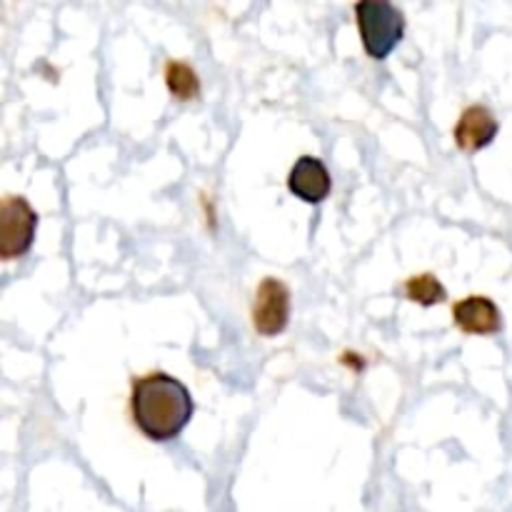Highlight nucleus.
I'll return each instance as SVG.
<instances>
[{"mask_svg": "<svg viewBox=\"0 0 512 512\" xmlns=\"http://www.w3.org/2000/svg\"><path fill=\"white\" fill-rule=\"evenodd\" d=\"M355 20L365 53L375 60L388 58L405 35V18L393 0H358Z\"/></svg>", "mask_w": 512, "mask_h": 512, "instance_id": "2", "label": "nucleus"}, {"mask_svg": "<svg viewBox=\"0 0 512 512\" xmlns=\"http://www.w3.org/2000/svg\"><path fill=\"white\" fill-rule=\"evenodd\" d=\"M165 85L175 100H195L200 95L198 73L183 60H170L165 65Z\"/></svg>", "mask_w": 512, "mask_h": 512, "instance_id": "8", "label": "nucleus"}, {"mask_svg": "<svg viewBox=\"0 0 512 512\" xmlns=\"http://www.w3.org/2000/svg\"><path fill=\"white\" fill-rule=\"evenodd\" d=\"M453 320L468 335H498L503 330V315L490 298L470 295L453 308Z\"/></svg>", "mask_w": 512, "mask_h": 512, "instance_id": "7", "label": "nucleus"}, {"mask_svg": "<svg viewBox=\"0 0 512 512\" xmlns=\"http://www.w3.org/2000/svg\"><path fill=\"white\" fill-rule=\"evenodd\" d=\"M405 295H408L413 303L423 305V308H433V305L443 303V300L448 298L443 283H440L433 273L413 275V278L405 283Z\"/></svg>", "mask_w": 512, "mask_h": 512, "instance_id": "9", "label": "nucleus"}, {"mask_svg": "<svg viewBox=\"0 0 512 512\" xmlns=\"http://www.w3.org/2000/svg\"><path fill=\"white\" fill-rule=\"evenodd\" d=\"M130 408L140 433L155 443L178 438L195 413L188 385L168 373H153L135 380Z\"/></svg>", "mask_w": 512, "mask_h": 512, "instance_id": "1", "label": "nucleus"}, {"mask_svg": "<svg viewBox=\"0 0 512 512\" xmlns=\"http://www.w3.org/2000/svg\"><path fill=\"white\" fill-rule=\"evenodd\" d=\"M500 133V123L490 108L485 105H470L463 115H460L458 125H455V143L465 153H478V150L488 148Z\"/></svg>", "mask_w": 512, "mask_h": 512, "instance_id": "6", "label": "nucleus"}, {"mask_svg": "<svg viewBox=\"0 0 512 512\" xmlns=\"http://www.w3.org/2000/svg\"><path fill=\"white\" fill-rule=\"evenodd\" d=\"M290 323V290L283 280L265 278L258 285L253 305V325L263 338H275Z\"/></svg>", "mask_w": 512, "mask_h": 512, "instance_id": "4", "label": "nucleus"}, {"mask_svg": "<svg viewBox=\"0 0 512 512\" xmlns=\"http://www.w3.org/2000/svg\"><path fill=\"white\" fill-rule=\"evenodd\" d=\"M288 190L295 198L303 200V203H323L330 195V190H333V178L328 173V165L320 158H313V155L298 158L288 175Z\"/></svg>", "mask_w": 512, "mask_h": 512, "instance_id": "5", "label": "nucleus"}, {"mask_svg": "<svg viewBox=\"0 0 512 512\" xmlns=\"http://www.w3.org/2000/svg\"><path fill=\"white\" fill-rule=\"evenodd\" d=\"M38 230V213L25 198H5L0 203V255L15 260L30 250Z\"/></svg>", "mask_w": 512, "mask_h": 512, "instance_id": "3", "label": "nucleus"}]
</instances>
